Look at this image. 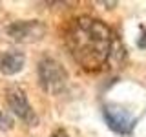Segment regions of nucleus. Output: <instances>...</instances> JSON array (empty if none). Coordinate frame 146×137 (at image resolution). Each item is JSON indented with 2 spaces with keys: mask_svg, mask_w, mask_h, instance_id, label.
Wrapping results in <instances>:
<instances>
[{
  "mask_svg": "<svg viewBox=\"0 0 146 137\" xmlns=\"http://www.w3.org/2000/svg\"><path fill=\"white\" fill-rule=\"evenodd\" d=\"M66 46L71 57L88 71H99L115 61L119 40L113 37L111 29L102 20L91 17H79L70 24L66 31Z\"/></svg>",
  "mask_w": 146,
  "mask_h": 137,
  "instance_id": "nucleus-1",
  "label": "nucleus"
},
{
  "mask_svg": "<svg viewBox=\"0 0 146 137\" xmlns=\"http://www.w3.org/2000/svg\"><path fill=\"white\" fill-rule=\"evenodd\" d=\"M40 88L49 95H58L68 86V73L64 66L53 57H42L36 64Z\"/></svg>",
  "mask_w": 146,
  "mask_h": 137,
  "instance_id": "nucleus-2",
  "label": "nucleus"
},
{
  "mask_svg": "<svg viewBox=\"0 0 146 137\" xmlns=\"http://www.w3.org/2000/svg\"><path fill=\"white\" fill-rule=\"evenodd\" d=\"M6 100H7L9 110H11L18 119H22L26 124H29V126H36V124H38V117H36L35 110L31 108L29 100H27V97H26V91L22 90L20 86H17V84L7 86Z\"/></svg>",
  "mask_w": 146,
  "mask_h": 137,
  "instance_id": "nucleus-3",
  "label": "nucleus"
},
{
  "mask_svg": "<svg viewBox=\"0 0 146 137\" xmlns=\"http://www.w3.org/2000/svg\"><path fill=\"white\" fill-rule=\"evenodd\" d=\"M6 33L17 42H38L46 35V26L40 20H18L6 27Z\"/></svg>",
  "mask_w": 146,
  "mask_h": 137,
  "instance_id": "nucleus-4",
  "label": "nucleus"
},
{
  "mask_svg": "<svg viewBox=\"0 0 146 137\" xmlns=\"http://www.w3.org/2000/svg\"><path fill=\"white\" fill-rule=\"evenodd\" d=\"M102 115L106 124L110 126V130L117 132L121 135H128L133 132L135 128V117H131L126 110L119 108V106H111V104H106L102 110Z\"/></svg>",
  "mask_w": 146,
  "mask_h": 137,
  "instance_id": "nucleus-5",
  "label": "nucleus"
},
{
  "mask_svg": "<svg viewBox=\"0 0 146 137\" xmlns=\"http://www.w3.org/2000/svg\"><path fill=\"white\" fill-rule=\"evenodd\" d=\"M24 64H26V57L22 51L7 49V51L0 53V73L2 75H15V73L22 71Z\"/></svg>",
  "mask_w": 146,
  "mask_h": 137,
  "instance_id": "nucleus-6",
  "label": "nucleus"
},
{
  "mask_svg": "<svg viewBox=\"0 0 146 137\" xmlns=\"http://www.w3.org/2000/svg\"><path fill=\"white\" fill-rule=\"evenodd\" d=\"M11 126H13V119L6 113V110L0 106V130L7 132V130H11Z\"/></svg>",
  "mask_w": 146,
  "mask_h": 137,
  "instance_id": "nucleus-7",
  "label": "nucleus"
},
{
  "mask_svg": "<svg viewBox=\"0 0 146 137\" xmlns=\"http://www.w3.org/2000/svg\"><path fill=\"white\" fill-rule=\"evenodd\" d=\"M49 137H70V135H68L66 130H62V128H57V130L51 132V135H49Z\"/></svg>",
  "mask_w": 146,
  "mask_h": 137,
  "instance_id": "nucleus-8",
  "label": "nucleus"
},
{
  "mask_svg": "<svg viewBox=\"0 0 146 137\" xmlns=\"http://www.w3.org/2000/svg\"><path fill=\"white\" fill-rule=\"evenodd\" d=\"M139 48H146V29H143V35L139 37Z\"/></svg>",
  "mask_w": 146,
  "mask_h": 137,
  "instance_id": "nucleus-9",
  "label": "nucleus"
}]
</instances>
